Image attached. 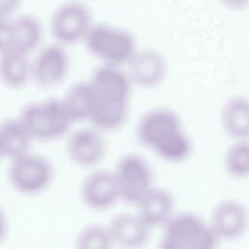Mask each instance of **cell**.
<instances>
[{"label":"cell","instance_id":"25","mask_svg":"<svg viewBox=\"0 0 249 249\" xmlns=\"http://www.w3.org/2000/svg\"><path fill=\"white\" fill-rule=\"evenodd\" d=\"M21 0H0V17L10 18L19 7Z\"/></svg>","mask_w":249,"mask_h":249},{"label":"cell","instance_id":"17","mask_svg":"<svg viewBox=\"0 0 249 249\" xmlns=\"http://www.w3.org/2000/svg\"><path fill=\"white\" fill-rule=\"evenodd\" d=\"M33 138L18 117L0 123V149L3 158L15 159L29 151Z\"/></svg>","mask_w":249,"mask_h":249},{"label":"cell","instance_id":"14","mask_svg":"<svg viewBox=\"0 0 249 249\" xmlns=\"http://www.w3.org/2000/svg\"><path fill=\"white\" fill-rule=\"evenodd\" d=\"M136 214L152 230L163 227L176 213L172 193L162 187L153 186L136 202Z\"/></svg>","mask_w":249,"mask_h":249},{"label":"cell","instance_id":"23","mask_svg":"<svg viewBox=\"0 0 249 249\" xmlns=\"http://www.w3.org/2000/svg\"><path fill=\"white\" fill-rule=\"evenodd\" d=\"M12 50V19L0 17V54Z\"/></svg>","mask_w":249,"mask_h":249},{"label":"cell","instance_id":"11","mask_svg":"<svg viewBox=\"0 0 249 249\" xmlns=\"http://www.w3.org/2000/svg\"><path fill=\"white\" fill-rule=\"evenodd\" d=\"M65 151L69 160L77 166L94 168L106 154L103 132L92 125L80 127L68 133Z\"/></svg>","mask_w":249,"mask_h":249},{"label":"cell","instance_id":"18","mask_svg":"<svg viewBox=\"0 0 249 249\" xmlns=\"http://www.w3.org/2000/svg\"><path fill=\"white\" fill-rule=\"evenodd\" d=\"M31 80L29 55L10 50L0 54V81L9 89H21Z\"/></svg>","mask_w":249,"mask_h":249},{"label":"cell","instance_id":"5","mask_svg":"<svg viewBox=\"0 0 249 249\" xmlns=\"http://www.w3.org/2000/svg\"><path fill=\"white\" fill-rule=\"evenodd\" d=\"M34 141L57 140L69 133L73 124L61 98H47L25 104L18 116Z\"/></svg>","mask_w":249,"mask_h":249},{"label":"cell","instance_id":"27","mask_svg":"<svg viewBox=\"0 0 249 249\" xmlns=\"http://www.w3.org/2000/svg\"><path fill=\"white\" fill-rule=\"evenodd\" d=\"M1 158H3V157H2V153H1V149H0V159Z\"/></svg>","mask_w":249,"mask_h":249},{"label":"cell","instance_id":"2","mask_svg":"<svg viewBox=\"0 0 249 249\" xmlns=\"http://www.w3.org/2000/svg\"><path fill=\"white\" fill-rule=\"evenodd\" d=\"M138 142L160 160L180 163L193 151L191 137L179 115L168 107H154L144 112L135 126Z\"/></svg>","mask_w":249,"mask_h":249},{"label":"cell","instance_id":"21","mask_svg":"<svg viewBox=\"0 0 249 249\" xmlns=\"http://www.w3.org/2000/svg\"><path fill=\"white\" fill-rule=\"evenodd\" d=\"M226 172L235 179L249 177V140H232L223 160Z\"/></svg>","mask_w":249,"mask_h":249},{"label":"cell","instance_id":"22","mask_svg":"<svg viewBox=\"0 0 249 249\" xmlns=\"http://www.w3.org/2000/svg\"><path fill=\"white\" fill-rule=\"evenodd\" d=\"M114 246L107 225L88 224L78 231L75 237V249H113Z\"/></svg>","mask_w":249,"mask_h":249},{"label":"cell","instance_id":"13","mask_svg":"<svg viewBox=\"0 0 249 249\" xmlns=\"http://www.w3.org/2000/svg\"><path fill=\"white\" fill-rule=\"evenodd\" d=\"M79 196L83 204L94 211H104L120 200L119 189L111 169L94 168L82 180Z\"/></svg>","mask_w":249,"mask_h":249},{"label":"cell","instance_id":"26","mask_svg":"<svg viewBox=\"0 0 249 249\" xmlns=\"http://www.w3.org/2000/svg\"><path fill=\"white\" fill-rule=\"evenodd\" d=\"M8 218L2 207L0 206V243L6 238L8 233Z\"/></svg>","mask_w":249,"mask_h":249},{"label":"cell","instance_id":"19","mask_svg":"<svg viewBox=\"0 0 249 249\" xmlns=\"http://www.w3.org/2000/svg\"><path fill=\"white\" fill-rule=\"evenodd\" d=\"M43 38L40 20L32 15H21L12 19V50L29 55Z\"/></svg>","mask_w":249,"mask_h":249},{"label":"cell","instance_id":"1","mask_svg":"<svg viewBox=\"0 0 249 249\" xmlns=\"http://www.w3.org/2000/svg\"><path fill=\"white\" fill-rule=\"evenodd\" d=\"M88 81L95 99L89 122L102 132L122 127L128 116L133 86L126 71L123 67L100 64Z\"/></svg>","mask_w":249,"mask_h":249},{"label":"cell","instance_id":"16","mask_svg":"<svg viewBox=\"0 0 249 249\" xmlns=\"http://www.w3.org/2000/svg\"><path fill=\"white\" fill-rule=\"evenodd\" d=\"M221 124L232 140H249V97L236 94L221 109Z\"/></svg>","mask_w":249,"mask_h":249},{"label":"cell","instance_id":"3","mask_svg":"<svg viewBox=\"0 0 249 249\" xmlns=\"http://www.w3.org/2000/svg\"><path fill=\"white\" fill-rule=\"evenodd\" d=\"M83 43L100 64L118 67L126 65L138 50L132 32L106 22H93Z\"/></svg>","mask_w":249,"mask_h":249},{"label":"cell","instance_id":"10","mask_svg":"<svg viewBox=\"0 0 249 249\" xmlns=\"http://www.w3.org/2000/svg\"><path fill=\"white\" fill-rule=\"evenodd\" d=\"M69 65L65 47L56 42L49 44L41 48L31 60V80L40 88L56 87L67 77Z\"/></svg>","mask_w":249,"mask_h":249},{"label":"cell","instance_id":"9","mask_svg":"<svg viewBox=\"0 0 249 249\" xmlns=\"http://www.w3.org/2000/svg\"><path fill=\"white\" fill-rule=\"evenodd\" d=\"M126 66L132 85L145 89H153L162 85L169 71L165 54L154 47L138 48Z\"/></svg>","mask_w":249,"mask_h":249},{"label":"cell","instance_id":"7","mask_svg":"<svg viewBox=\"0 0 249 249\" xmlns=\"http://www.w3.org/2000/svg\"><path fill=\"white\" fill-rule=\"evenodd\" d=\"M120 200L136 204L154 185V173L148 160L137 153L123 155L113 169Z\"/></svg>","mask_w":249,"mask_h":249},{"label":"cell","instance_id":"15","mask_svg":"<svg viewBox=\"0 0 249 249\" xmlns=\"http://www.w3.org/2000/svg\"><path fill=\"white\" fill-rule=\"evenodd\" d=\"M107 226L115 246L124 249H140L149 241L151 229L136 213H117Z\"/></svg>","mask_w":249,"mask_h":249},{"label":"cell","instance_id":"6","mask_svg":"<svg viewBox=\"0 0 249 249\" xmlns=\"http://www.w3.org/2000/svg\"><path fill=\"white\" fill-rule=\"evenodd\" d=\"M7 177L18 194L33 196L44 193L53 179V166L45 156L29 151L9 160Z\"/></svg>","mask_w":249,"mask_h":249},{"label":"cell","instance_id":"24","mask_svg":"<svg viewBox=\"0 0 249 249\" xmlns=\"http://www.w3.org/2000/svg\"><path fill=\"white\" fill-rule=\"evenodd\" d=\"M225 9L231 12H241L249 9V0H217Z\"/></svg>","mask_w":249,"mask_h":249},{"label":"cell","instance_id":"8","mask_svg":"<svg viewBox=\"0 0 249 249\" xmlns=\"http://www.w3.org/2000/svg\"><path fill=\"white\" fill-rule=\"evenodd\" d=\"M93 21L89 8L81 1H67L53 13L51 32L55 42L71 46L83 42Z\"/></svg>","mask_w":249,"mask_h":249},{"label":"cell","instance_id":"4","mask_svg":"<svg viewBox=\"0 0 249 249\" xmlns=\"http://www.w3.org/2000/svg\"><path fill=\"white\" fill-rule=\"evenodd\" d=\"M219 242L208 221L184 211L176 212L162 227L160 249H216Z\"/></svg>","mask_w":249,"mask_h":249},{"label":"cell","instance_id":"20","mask_svg":"<svg viewBox=\"0 0 249 249\" xmlns=\"http://www.w3.org/2000/svg\"><path fill=\"white\" fill-rule=\"evenodd\" d=\"M94 100V94L88 80L72 84L61 97L63 106L73 124L89 122Z\"/></svg>","mask_w":249,"mask_h":249},{"label":"cell","instance_id":"12","mask_svg":"<svg viewBox=\"0 0 249 249\" xmlns=\"http://www.w3.org/2000/svg\"><path fill=\"white\" fill-rule=\"evenodd\" d=\"M208 222L220 241L237 240L249 228V211L238 199H222L213 206Z\"/></svg>","mask_w":249,"mask_h":249}]
</instances>
